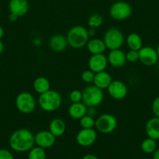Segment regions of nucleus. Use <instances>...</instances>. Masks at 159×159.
<instances>
[{
	"label": "nucleus",
	"instance_id": "obj_1",
	"mask_svg": "<svg viewBox=\"0 0 159 159\" xmlns=\"http://www.w3.org/2000/svg\"><path fill=\"white\" fill-rule=\"evenodd\" d=\"M9 144L14 152L20 153L29 152L35 144L34 135L27 129H18L10 135Z\"/></svg>",
	"mask_w": 159,
	"mask_h": 159
},
{
	"label": "nucleus",
	"instance_id": "obj_2",
	"mask_svg": "<svg viewBox=\"0 0 159 159\" xmlns=\"http://www.w3.org/2000/svg\"><path fill=\"white\" fill-rule=\"evenodd\" d=\"M89 37L87 29L80 25H76L70 28L66 35L68 45L75 49H80L85 47Z\"/></svg>",
	"mask_w": 159,
	"mask_h": 159
},
{
	"label": "nucleus",
	"instance_id": "obj_3",
	"mask_svg": "<svg viewBox=\"0 0 159 159\" xmlns=\"http://www.w3.org/2000/svg\"><path fill=\"white\" fill-rule=\"evenodd\" d=\"M62 96L59 92L49 89L39 96L37 103L45 112H54L62 104Z\"/></svg>",
	"mask_w": 159,
	"mask_h": 159
},
{
	"label": "nucleus",
	"instance_id": "obj_4",
	"mask_svg": "<svg viewBox=\"0 0 159 159\" xmlns=\"http://www.w3.org/2000/svg\"><path fill=\"white\" fill-rule=\"evenodd\" d=\"M82 102L87 107H96L104 100V93L102 89L94 85H87L82 91Z\"/></svg>",
	"mask_w": 159,
	"mask_h": 159
},
{
	"label": "nucleus",
	"instance_id": "obj_5",
	"mask_svg": "<svg viewBox=\"0 0 159 159\" xmlns=\"http://www.w3.org/2000/svg\"><path fill=\"white\" fill-rule=\"evenodd\" d=\"M103 40L104 42L106 48L109 51L115 49H120L125 42L124 35L120 30L116 27H112L108 29L104 34Z\"/></svg>",
	"mask_w": 159,
	"mask_h": 159
},
{
	"label": "nucleus",
	"instance_id": "obj_6",
	"mask_svg": "<svg viewBox=\"0 0 159 159\" xmlns=\"http://www.w3.org/2000/svg\"><path fill=\"white\" fill-rule=\"evenodd\" d=\"M16 107L22 113L29 114L34 111L36 108V99L31 93L22 92L19 93L15 99Z\"/></svg>",
	"mask_w": 159,
	"mask_h": 159
},
{
	"label": "nucleus",
	"instance_id": "obj_7",
	"mask_svg": "<svg viewBox=\"0 0 159 159\" xmlns=\"http://www.w3.org/2000/svg\"><path fill=\"white\" fill-rule=\"evenodd\" d=\"M118 121L115 116L110 113L101 114L95 120V127L98 132L104 134H111L116 129Z\"/></svg>",
	"mask_w": 159,
	"mask_h": 159
},
{
	"label": "nucleus",
	"instance_id": "obj_8",
	"mask_svg": "<svg viewBox=\"0 0 159 159\" xmlns=\"http://www.w3.org/2000/svg\"><path fill=\"white\" fill-rule=\"evenodd\" d=\"M132 9L130 5L125 1H118L111 6L109 15L113 20L122 21L129 18L132 15Z\"/></svg>",
	"mask_w": 159,
	"mask_h": 159
},
{
	"label": "nucleus",
	"instance_id": "obj_9",
	"mask_svg": "<svg viewBox=\"0 0 159 159\" xmlns=\"http://www.w3.org/2000/svg\"><path fill=\"white\" fill-rule=\"evenodd\" d=\"M139 61L145 66H153L158 61V55L156 49L152 47H142L139 50Z\"/></svg>",
	"mask_w": 159,
	"mask_h": 159
},
{
	"label": "nucleus",
	"instance_id": "obj_10",
	"mask_svg": "<svg viewBox=\"0 0 159 159\" xmlns=\"http://www.w3.org/2000/svg\"><path fill=\"white\" fill-rule=\"evenodd\" d=\"M97 138H98L97 132L93 128H82L76 134V141L81 147H89L94 144Z\"/></svg>",
	"mask_w": 159,
	"mask_h": 159
},
{
	"label": "nucleus",
	"instance_id": "obj_11",
	"mask_svg": "<svg viewBox=\"0 0 159 159\" xmlns=\"http://www.w3.org/2000/svg\"><path fill=\"white\" fill-rule=\"evenodd\" d=\"M109 96L114 99H123L128 93V88L126 84L119 80H112L107 89Z\"/></svg>",
	"mask_w": 159,
	"mask_h": 159
},
{
	"label": "nucleus",
	"instance_id": "obj_12",
	"mask_svg": "<svg viewBox=\"0 0 159 159\" xmlns=\"http://www.w3.org/2000/svg\"><path fill=\"white\" fill-rule=\"evenodd\" d=\"M108 65V61L107 56L104 55V54H92L88 60L89 69L94 73L105 71Z\"/></svg>",
	"mask_w": 159,
	"mask_h": 159
},
{
	"label": "nucleus",
	"instance_id": "obj_13",
	"mask_svg": "<svg viewBox=\"0 0 159 159\" xmlns=\"http://www.w3.org/2000/svg\"><path fill=\"white\" fill-rule=\"evenodd\" d=\"M56 138L49 130H41L34 135V141L37 146L42 148H49L55 143Z\"/></svg>",
	"mask_w": 159,
	"mask_h": 159
},
{
	"label": "nucleus",
	"instance_id": "obj_14",
	"mask_svg": "<svg viewBox=\"0 0 159 159\" xmlns=\"http://www.w3.org/2000/svg\"><path fill=\"white\" fill-rule=\"evenodd\" d=\"M108 64L113 68H122L126 63V53L121 49L112 50L107 56Z\"/></svg>",
	"mask_w": 159,
	"mask_h": 159
},
{
	"label": "nucleus",
	"instance_id": "obj_15",
	"mask_svg": "<svg viewBox=\"0 0 159 159\" xmlns=\"http://www.w3.org/2000/svg\"><path fill=\"white\" fill-rule=\"evenodd\" d=\"M9 10L10 13L17 17L23 16L29 10L27 0H10L9 2Z\"/></svg>",
	"mask_w": 159,
	"mask_h": 159
},
{
	"label": "nucleus",
	"instance_id": "obj_16",
	"mask_svg": "<svg viewBox=\"0 0 159 159\" xmlns=\"http://www.w3.org/2000/svg\"><path fill=\"white\" fill-rule=\"evenodd\" d=\"M50 48L55 52H62L68 46L66 37L62 34H55L51 36L48 41Z\"/></svg>",
	"mask_w": 159,
	"mask_h": 159
},
{
	"label": "nucleus",
	"instance_id": "obj_17",
	"mask_svg": "<svg viewBox=\"0 0 159 159\" xmlns=\"http://www.w3.org/2000/svg\"><path fill=\"white\" fill-rule=\"evenodd\" d=\"M88 107L83 102H72L68 110V113L71 118L74 120H80L87 115Z\"/></svg>",
	"mask_w": 159,
	"mask_h": 159
},
{
	"label": "nucleus",
	"instance_id": "obj_18",
	"mask_svg": "<svg viewBox=\"0 0 159 159\" xmlns=\"http://www.w3.org/2000/svg\"><path fill=\"white\" fill-rule=\"evenodd\" d=\"M112 82V78L108 72L105 71L95 73L93 85L101 89H107Z\"/></svg>",
	"mask_w": 159,
	"mask_h": 159
},
{
	"label": "nucleus",
	"instance_id": "obj_19",
	"mask_svg": "<svg viewBox=\"0 0 159 159\" xmlns=\"http://www.w3.org/2000/svg\"><path fill=\"white\" fill-rule=\"evenodd\" d=\"M145 132L148 138L159 140V118L157 116L151 118L145 125Z\"/></svg>",
	"mask_w": 159,
	"mask_h": 159
},
{
	"label": "nucleus",
	"instance_id": "obj_20",
	"mask_svg": "<svg viewBox=\"0 0 159 159\" xmlns=\"http://www.w3.org/2000/svg\"><path fill=\"white\" fill-rule=\"evenodd\" d=\"M48 128H49V131L55 138H59L65 134V130H66V124L63 120L60 118H55L50 122Z\"/></svg>",
	"mask_w": 159,
	"mask_h": 159
},
{
	"label": "nucleus",
	"instance_id": "obj_21",
	"mask_svg": "<svg viewBox=\"0 0 159 159\" xmlns=\"http://www.w3.org/2000/svg\"><path fill=\"white\" fill-rule=\"evenodd\" d=\"M86 46H87V51L91 54H103L107 49L104 40L99 38L90 39L88 40Z\"/></svg>",
	"mask_w": 159,
	"mask_h": 159
},
{
	"label": "nucleus",
	"instance_id": "obj_22",
	"mask_svg": "<svg viewBox=\"0 0 159 159\" xmlns=\"http://www.w3.org/2000/svg\"><path fill=\"white\" fill-rule=\"evenodd\" d=\"M33 88L36 93L41 95L50 89V82L47 78L40 76L34 79Z\"/></svg>",
	"mask_w": 159,
	"mask_h": 159
},
{
	"label": "nucleus",
	"instance_id": "obj_23",
	"mask_svg": "<svg viewBox=\"0 0 159 159\" xmlns=\"http://www.w3.org/2000/svg\"><path fill=\"white\" fill-rule=\"evenodd\" d=\"M126 43L129 50L139 51L143 47V40L141 37L136 33H132L127 36Z\"/></svg>",
	"mask_w": 159,
	"mask_h": 159
},
{
	"label": "nucleus",
	"instance_id": "obj_24",
	"mask_svg": "<svg viewBox=\"0 0 159 159\" xmlns=\"http://www.w3.org/2000/svg\"><path fill=\"white\" fill-rule=\"evenodd\" d=\"M140 148L144 153L153 154L157 149V143L155 140L147 138L142 141Z\"/></svg>",
	"mask_w": 159,
	"mask_h": 159
},
{
	"label": "nucleus",
	"instance_id": "obj_25",
	"mask_svg": "<svg viewBox=\"0 0 159 159\" xmlns=\"http://www.w3.org/2000/svg\"><path fill=\"white\" fill-rule=\"evenodd\" d=\"M46 158V152L42 148L33 147L28 153V159H45Z\"/></svg>",
	"mask_w": 159,
	"mask_h": 159
},
{
	"label": "nucleus",
	"instance_id": "obj_26",
	"mask_svg": "<svg viewBox=\"0 0 159 159\" xmlns=\"http://www.w3.org/2000/svg\"><path fill=\"white\" fill-rule=\"evenodd\" d=\"M103 23V17L102 16L100 15L98 13H94L92 14L88 19V21H87V23H88V26H90V28H98L99 26H101Z\"/></svg>",
	"mask_w": 159,
	"mask_h": 159
},
{
	"label": "nucleus",
	"instance_id": "obj_27",
	"mask_svg": "<svg viewBox=\"0 0 159 159\" xmlns=\"http://www.w3.org/2000/svg\"><path fill=\"white\" fill-rule=\"evenodd\" d=\"M80 125L82 128L90 129L95 127V120L93 116L85 115L80 119Z\"/></svg>",
	"mask_w": 159,
	"mask_h": 159
},
{
	"label": "nucleus",
	"instance_id": "obj_28",
	"mask_svg": "<svg viewBox=\"0 0 159 159\" xmlns=\"http://www.w3.org/2000/svg\"><path fill=\"white\" fill-rule=\"evenodd\" d=\"M94 75L95 73L93 72L91 70H85L81 74V79H82L83 82L87 84L93 83L94 79Z\"/></svg>",
	"mask_w": 159,
	"mask_h": 159
},
{
	"label": "nucleus",
	"instance_id": "obj_29",
	"mask_svg": "<svg viewBox=\"0 0 159 159\" xmlns=\"http://www.w3.org/2000/svg\"><path fill=\"white\" fill-rule=\"evenodd\" d=\"M69 97H70V101H71L72 102H82V91H80V90L78 89L73 90V91L70 92Z\"/></svg>",
	"mask_w": 159,
	"mask_h": 159
},
{
	"label": "nucleus",
	"instance_id": "obj_30",
	"mask_svg": "<svg viewBox=\"0 0 159 159\" xmlns=\"http://www.w3.org/2000/svg\"><path fill=\"white\" fill-rule=\"evenodd\" d=\"M126 61L130 63H135L139 61V51L134 50H129L126 53Z\"/></svg>",
	"mask_w": 159,
	"mask_h": 159
},
{
	"label": "nucleus",
	"instance_id": "obj_31",
	"mask_svg": "<svg viewBox=\"0 0 159 159\" xmlns=\"http://www.w3.org/2000/svg\"><path fill=\"white\" fill-rule=\"evenodd\" d=\"M151 109H152V112L154 116L159 118V96L156 97L153 100Z\"/></svg>",
	"mask_w": 159,
	"mask_h": 159
},
{
	"label": "nucleus",
	"instance_id": "obj_32",
	"mask_svg": "<svg viewBox=\"0 0 159 159\" xmlns=\"http://www.w3.org/2000/svg\"><path fill=\"white\" fill-rule=\"evenodd\" d=\"M0 159H14L13 155L7 149H0Z\"/></svg>",
	"mask_w": 159,
	"mask_h": 159
},
{
	"label": "nucleus",
	"instance_id": "obj_33",
	"mask_svg": "<svg viewBox=\"0 0 159 159\" xmlns=\"http://www.w3.org/2000/svg\"><path fill=\"white\" fill-rule=\"evenodd\" d=\"M95 113H96V112H95V107H89V109L87 108V115L94 117Z\"/></svg>",
	"mask_w": 159,
	"mask_h": 159
},
{
	"label": "nucleus",
	"instance_id": "obj_34",
	"mask_svg": "<svg viewBox=\"0 0 159 159\" xmlns=\"http://www.w3.org/2000/svg\"><path fill=\"white\" fill-rule=\"evenodd\" d=\"M82 159H99L97 156H95L94 155H91V154H88V155H86L83 157Z\"/></svg>",
	"mask_w": 159,
	"mask_h": 159
},
{
	"label": "nucleus",
	"instance_id": "obj_35",
	"mask_svg": "<svg viewBox=\"0 0 159 159\" xmlns=\"http://www.w3.org/2000/svg\"><path fill=\"white\" fill-rule=\"evenodd\" d=\"M87 31H88L89 37H94V36H95L96 31H95L94 28H90V30H87Z\"/></svg>",
	"mask_w": 159,
	"mask_h": 159
},
{
	"label": "nucleus",
	"instance_id": "obj_36",
	"mask_svg": "<svg viewBox=\"0 0 159 159\" xmlns=\"http://www.w3.org/2000/svg\"><path fill=\"white\" fill-rule=\"evenodd\" d=\"M17 19H18V17H17V16L13 15V14H12V13L9 14V21H11V22H15L16 20H17Z\"/></svg>",
	"mask_w": 159,
	"mask_h": 159
},
{
	"label": "nucleus",
	"instance_id": "obj_37",
	"mask_svg": "<svg viewBox=\"0 0 159 159\" xmlns=\"http://www.w3.org/2000/svg\"><path fill=\"white\" fill-rule=\"evenodd\" d=\"M153 159H159V148L153 153Z\"/></svg>",
	"mask_w": 159,
	"mask_h": 159
},
{
	"label": "nucleus",
	"instance_id": "obj_38",
	"mask_svg": "<svg viewBox=\"0 0 159 159\" xmlns=\"http://www.w3.org/2000/svg\"><path fill=\"white\" fill-rule=\"evenodd\" d=\"M3 51H4V44H3L2 41L0 40V55L2 54Z\"/></svg>",
	"mask_w": 159,
	"mask_h": 159
},
{
	"label": "nucleus",
	"instance_id": "obj_39",
	"mask_svg": "<svg viewBox=\"0 0 159 159\" xmlns=\"http://www.w3.org/2000/svg\"><path fill=\"white\" fill-rule=\"evenodd\" d=\"M4 29L2 28V26H0V40H2V38L4 36Z\"/></svg>",
	"mask_w": 159,
	"mask_h": 159
},
{
	"label": "nucleus",
	"instance_id": "obj_40",
	"mask_svg": "<svg viewBox=\"0 0 159 159\" xmlns=\"http://www.w3.org/2000/svg\"><path fill=\"white\" fill-rule=\"evenodd\" d=\"M156 51H157V55H158V57H159V44L157 45V49H156Z\"/></svg>",
	"mask_w": 159,
	"mask_h": 159
},
{
	"label": "nucleus",
	"instance_id": "obj_41",
	"mask_svg": "<svg viewBox=\"0 0 159 159\" xmlns=\"http://www.w3.org/2000/svg\"><path fill=\"white\" fill-rule=\"evenodd\" d=\"M146 159H147V158H146Z\"/></svg>",
	"mask_w": 159,
	"mask_h": 159
}]
</instances>
